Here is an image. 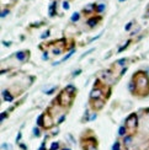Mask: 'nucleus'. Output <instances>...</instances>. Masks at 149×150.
I'll return each instance as SVG.
<instances>
[{"mask_svg": "<svg viewBox=\"0 0 149 150\" xmlns=\"http://www.w3.org/2000/svg\"><path fill=\"white\" fill-rule=\"evenodd\" d=\"M63 9H64V10H69V9H70V4H69V1L64 0V1H63Z\"/></svg>", "mask_w": 149, "mask_h": 150, "instance_id": "22", "label": "nucleus"}, {"mask_svg": "<svg viewBox=\"0 0 149 150\" xmlns=\"http://www.w3.org/2000/svg\"><path fill=\"white\" fill-rule=\"evenodd\" d=\"M3 45H4L5 47H10V46H11V42H10V41H8V42H6V41H3Z\"/></svg>", "mask_w": 149, "mask_h": 150, "instance_id": "34", "label": "nucleus"}, {"mask_svg": "<svg viewBox=\"0 0 149 150\" xmlns=\"http://www.w3.org/2000/svg\"><path fill=\"white\" fill-rule=\"evenodd\" d=\"M84 150H97V140L91 137V138L86 139V145H83Z\"/></svg>", "mask_w": 149, "mask_h": 150, "instance_id": "6", "label": "nucleus"}, {"mask_svg": "<svg viewBox=\"0 0 149 150\" xmlns=\"http://www.w3.org/2000/svg\"><path fill=\"white\" fill-rule=\"evenodd\" d=\"M49 35H51V32H49V30H47L46 32H43V33L41 35V38L45 40V38H47V37H49Z\"/></svg>", "mask_w": 149, "mask_h": 150, "instance_id": "23", "label": "nucleus"}, {"mask_svg": "<svg viewBox=\"0 0 149 150\" xmlns=\"http://www.w3.org/2000/svg\"><path fill=\"white\" fill-rule=\"evenodd\" d=\"M48 14H49V17H54L55 15H57V3H55V1L49 5Z\"/></svg>", "mask_w": 149, "mask_h": 150, "instance_id": "12", "label": "nucleus"}, {"mask_svg": "<svg viewBox=\"0 0 149 150\" xmlns=\"http://www.w3.org/2000/svg\"><path fill=\"white\" fill-rule=\"evenodd\" d=\"M17 1V0H12V3H16Z\"/></svg>", "mask_w": 149, "mask_h": 150, "instance_id": "41", "label": "nucleus"}, {"mask_svg": "<svg viewBox=\"0 0 149 150\" xmlns=\"http://www.w3.org/2000/svg\"><path fill=\"white\" fill-rule=\"evenodd\" d=\"M118 1H120V3H123V1H126V0H118Z\"/></svg>", "mask_w": 149, "mask_h": 150, "instance_id": "39", "label": "nucleus"}, {"mask_svg": "<svg viewBox=\"0 0 149 150\" xmlns=\"http://www.w3.org/2000/svg\"><path fill=\"white\" fill-rule=\"evenodd\" d=\"M121 148H120V142H116L115 144H114V146H112V150H120Z\"/></svg>", "mask_w": 149, "mask_h": 150, "instance_id": "30", "label": "nucleus"}, {"mask_svg": "<svg viewBox=\"0 0 149 150\" xmlns=\"http://www.w3.org/2000/svg\"><path fill=\"white\" fill-rule=\"evenodd\" d=\"M126 133H127V128H126L125 126L120 127V129H118V134H120V135H126Z\"/></svg>", "mask_w": 149, "mask_h": 150, "instance_id": "20", "label": "nucleus"}, {"mask_svg": "<svg viewBox=\"0 0 149 150\" xmlns=\"http://www.w3.org/2000/svg\"><path fill=\"white\" fill-rule=\"evenodd\" d=\"M129 91L132 95L138 97H145L149 95V76L144 71H137L133 74L132 81L128 85Z\"/></svg>", "mask_w": 149, "mask_h": 150, "instance_id": "1", "label": "nucleus"}, {"mask_svg": "<svg viewBox=\"0 0 149 150\" xmlns=\"http://www.w3.org/2000/svg\"><path fill=\"white\" fill-rule=\"evenodd\" d=\"M42 121H43V116L41 115L38 118H37V126H40V127H42Z\"/></svg>", "mask_w": 149, "mask_h": 150, "instance_id": "29", "label": "nucleus"}, {"mask_svg": "<svg viewBox=\"0 0 149 150\" xmlns=\"http://www.w3.org/2000/svg\"><path fill=\"white\" fill-rule=\"evenodd\" d=\"M137 126H138V116L136 113H131L126 118L125 127L129 130H133L134 128H137Z\"/></svg>", "mask_w": 149, "mask_h": 150, "instance_id": "3", "label": "nucleus"}, {"mask_svg": "<svg viewBox=\"0 0 149 150\" xmlns=\"http://www.w3.org/2000/svg\"><path fill=\"white\" fill-rule=\"evenodd\" d=\"M127 62H128L127 58H122V59H120V60H117L116 63H115V65H123L125 63H127Z\"/></svg>", "mask_w": 149, "mask_h": 150, "instance_id": "21", "label": "nucleus"}, {"mask_svg": "<svg viewBox=\"0 0 149 150\" xmlns=\"http://www.w3.org/2000/svg\"><path fill=\"white\" fill-rule=\"evenodd\" d=\"M105 100L106 98H97V100H90V106L94 111H100L105 106Z\"/></svg>", "mask_w": 149, "mask_h": 150, "instance_id": "5", "label": "nucleus"}, {"mask_svg": "<svg viewBox=\"0 0 149 150\" xmlns=\"http://www.w3.org/2000/svg\"><path fill=\"white\" fill-rule=\"evenodd\" d=\"M42 116H43L42 127L45 129H51L54 126V122H53V118H52L51 113H49V112H45V113H42Z\"/></svg>", "mask_w": 149, "mask_h": 150, "instance_id": "4", "label": "nucleus"}, {"mask_svg": "<svg viewBox=\"0 0 149 150\" xmlns=\"http://www.w3.org/2000/svg\"><path fill=\"white\" fill-rule=\"evenodd\" d=\"M63 150H70V149H68V148H64V149H63Z\"/></svg>", "mask_w": 149, "mask_h": 150, "instance_id": "40", "label": "nucleus"}, {"mask_svg": "<svg viewBox=\"0 0 149 150\" xmlns=\"http://www.w3.org/2000/svg\"><path fill=\"white\" fill-rule=\"evenodd\" d=\"M131 43H132V40H127V41H126V42L123 43V45L118 48V51H117V53H122L123 51H126V49L128 48V46L131 45Z\"/></svg>", "mask_w": 149, "mask_h": 150, "instance_id": "15", "label": "nucleus"}, {"mask_svg": "<svg viewBox=\"0 0 149 150\" xmlns=\"http://www.w3.org/2000/svg\"><path fill=\"white\" fill-rule=\"evenodd\" d=\"M55 90H57V86H53L51 90H48V91H45V93H47V95H52V93H53V92H54Z\"/></svg>", "mask_w": 149, "mask_h": 150, "instance_id": "27", "label": "nucleus"}, {"mask_svg": "<svg viewBox=\"0 0 149 150\" xmlns=\"http://www.w3.org/2000/svg\"><path fill=\"white\" fill-rule=\"evenodd\" d=\"M74 53H75V48H74V49H72V51H70L69 53H68V54L65 55V57H63V59L60 60V63H62V62H65V60H68V59H69V58L72 57V55H73Z\"/></svg>", "mask_w": 149, "mask_h": 150, "instance_id": "19", "label": "nucleus"}, {"mask_svg": "<svg viewBox=\"0 0 149 150\" xmlns=\"http://www.w3.org/2000/svg\"><path fill=\"white\" fill-rule=\"evenodd\" d=\"M102 96V91L100 87H94L90 92V100H97V98H101Z\"/></svg>", "mask_w": 149, "mask_h": 150, "instance_id": "11", "label": "nucleus"}, {"mask_svg": "<svg viewBox=\"0 0 149 150\" xmlns=\"http://www.w3.org/2000/svg\"><path fill=\"white\" fill-rule=\"evenodd\" d=\"M9 12H10L9 9H4V10L1 11V15H0V16H1V18H4L6 15H9Z\"/></svg>", "mask_w": 149, "mask_h": 150, "instance_id": "26", "label": "nucleus"}, {"mask_svg": "<svg viewBox=\"0 0 149 150\" xmlns=\"http://www.w3.org/2000/svg\"><path fill=\"white\" fill-rule=\"evenodd\" d=\"M68 93H70L72 96H75L77 95V92H78V90H77V87L74 86V85H68V86H65V89H64Z\"/></svg>", "mask_w": 149, "mask_h": 150, "instance_id": "14", "label": "nucleus"}, {"mask_svg": "<svg viewBox=\"0 0 149 150\" xmlns=\"http://www.w3.org/2000/svg\"><path fill=\"white\" fill-rule=\"evenodd\" d=\"M79 20H80V12H77V11H75V12H74V14L70 16V21H72V22H78Z\"/></svg>", "mask_w": 149, "mask_h": 150, "instance_id": "16", "label": "nucleus"}, {"mask_svg": "<svg viewBox=\"0 0 149 150\" xmlns=\"http://www.w3.org/2000/svg\"><path fill=\"white\" fill-rule=\"evenodd\" d=\"M33 134H35V135H37V137H40V135H41L40 129H38V128H35V129H33Z\"/></svg>", "mask_w": 149, "mask_h": 150, "instance_id": "33", "label": "nucleus"}, {"mask_svg": "<svg viewBox=\"0 0 149 150\" xmlns=\"http://www.w3.org/2000/svg\"><path fill=\"white\" fill-rule=\"evenodd\" d=\"M80 73H82V69H79V70H77V71H74V74H73V76H77V75H79Z\"/></svg>", "mask_w": 149, "mask_h": 150, "instance_id": "35", "label": "nucleus"}, {"mask_svg": "<svg viewBox=\"0 0 149 150\" xmlns=\"http://www.w3.org/2000/svg\"><path fill=\"white\" fill-rule=\"evenodd\" d=\"M133 23H134V21H129L127 25H126V27H125V30L126 31H129V30H131L132 28V26H133Z\"/></svg>", "mask_w": 149, "mask_h": 150, "instance_id": "25", "label": "nucleus"}, {"mask_svg": "<svg viewBox=\"0 0 149 150\" xmlns=\"http://www.w3.org/2000/svg\"><path fill=\"white\" fill-rule=\"evenodd\" d=\"M101 20H102V16L97 15V16H92V17L88 18V21H86V23H88V26H89L90 28H94L95 26H97V23L100 22Z\"/></svg>", "mask_w": 149, "mask_h": 150, "instance_id": "9", "label": "nucleus"}, {"mask_svg": "<svg viewBox=\"0 0 149 150\" xmlns=\"http://www.w3.org/2000/svg\"><path fill=\"white\" fill-rule=\"evenodd\" d=\"M95 118H96V113H95V115H92V116L90 117V121H94Z\"/></svg>", "mask_w": 149, "mask_h": 150, "instance_id": "38", "label": "nucleus"}, {"mask_svg": "<svg viewBox=\"0 0 149 150\" xmlns=\"http://www.w3.org/2000/svg\"><path fill=\"white\" fill-rule=\"evenodd\" d=\"M64 118H65V116H62V117L59 118V121H58V123H62V122H63V121H64Z\"/></svg>", "mask_w": 149, "mask_h": 150, "instance_id": "36", "label": "nucleus"}, {"mask_svg": "<svg viewBox=\"0 0 149 150\" xmlns=\"http://www.w3.org/2000/svg\"><path fill=\"white\" fill-rule=\"evenodd\" d=\"M15 57L17 60L22 62V63H26L30 59V51H18L15 53Z\"/></svg>", "mask_w": 149, "mask_h": 150, "instance_id": "7", "label": "nucleus"}, {"mask_svg": "<svg viewBox=\"0 0 149 150\" xmlns=\"http://www.w3.org/2000/svg\"><path fill=\"white\" fill-rule=\"evenodd\" d=\"M99 79L104 80L105 83H106V81H112V84H114L112 73H111V70H102V71H100V73H99Z\"/></svg>", "mask_w": 149, "mask_h": 150, "instance_id": "8", "label": "nucleus"}, {"mask_svg": "<svg viewBox=\"0 0 149 150\" xmlns=\"http://www.w3.org/2000/svg\"><path fill=\"white\" fill-rule=\"evenodd\" d=\"M74 97L75 96H72L70 93H68L65 90H63V91L59 92V95L57 96V98L54 100V102H58L62 107H64V108H69L73 105Z\"/></svg>", "mask_w": 149, "mask_h": 150, "instance_id": "2", "label": "nucleus"}, {"mask_svg": "<svg viewBox=\"0 0 149 150\" xmlns=\"http://www.w3.org/2000/svg\"><path fill=\"white\" fill-rule=\"evenodd\" d=\"M42 22H35V23H32L31 25V27H40V26H42Z\"/></svg>", "mask_w": 149, "mask_h": 150, "instance_id": "32", "label": "nucleus"}, {"mask_svg": "<svg viewBox=\"0 0 149 150\" xmlns=\"http://www.w3.org/2000/svg\"><path fill=\"white\" fill-rule=\"evenodd\" d=\"M96 5L95 3H90L85 6V8L83 9V14L85 15H89V14H94V12H96Z\"/></svg>", "mask_w": 149, "mask_h": 150, "instance_id": "10", "label": "nucleus"}, {"mask_svg": "<svg viewBox=\"0 0 149 150\" xmlns=\"http://www.w3.org/2000/svg\"><path fill=\"white\" fill-rule=\"evenodd\" d=\"M94 51H95V48H90V49H89V51H88V52H86V53H84V54L82 55V57H80V59H83L84 57H86V55H89L90 53H92V52H94Z\"/></svg>", "mask_w": 149, "mask_h": 150, "instance_id": "24", "label": "nucleus"}, {"mask_svg": "<svg viewBox=\"0 0 149 150\" xmlns=\"http://www.w3.org/2000/svg\"><path fill=\"white\" fill-rule=\"evenodd\" d=\"M58 146H59L58 143H53L52 146H51V150H57V149H58Z\"/></svg>", "mask_w": 149, "mask_h": 150, "instance_id": "31", "label": "nucleus"}, {"mask_svg": "<svg viewBox=\"0 0 149 150\" xmlns=\"http://www.w3.org/2000/svg\"><path fill=\"white\" fill-rule=\"evenodd\" d=\"M132 135H125V139H123V143H125V145H129L132 143Z\"/></svg>", "mask_w": 149, "mask_h": 150, "instance_id": "18", "label": "nucleus"}, {"mask_svg": "<svg viewBox=\"0 0 149 150\" xmlns=\"http://www.w3.org/2000/svg\"><path fill=\"white\" fill-rule=\"evenodd\" d=\"M43 59H48V54H47V52H45V54H43Z\"/></svg>", "mask_w": 149, "mask_h": 150, "instance_id": "37", "label": "nucleus"}, {"mask_svg": "<svg viewBox=\"0 0 149 150\" xmlns=\"http://www.w3.org/2000/svg\"><path fill=\"white\" fill-rule=\"evenodd\" d=\"M3 98H4V101H8V102H11L12 100H14V96L10 93L9 90H4L3 91Z\"/></svg>", "mask_w": 149, "mask_h": 150, "instance_id": "13", "label": "nucleus"}, {"mask_svg": "<svg viewBox=\"0 0 149 150\" xmlns=\"http://www.w3.org/2000/svg\"><path fill=\"white\" fill-rule=\"evenodd\" d=\"M102 33H104V32H101V33H99V35H97V36H95V37H92V38H91V40L89 41V43H91V42H94V41L99 40V38H100V37L102 36Z\"/></svg>", "mask_w": 149, "mask_h": 150, "instance_id": "28", "label": "nucleus"}, {"mask_svg": "<svg viewBox=\"0 0 149 150\" xmlns=\"http://www.w3.org/2000/svg\"><path fill=\"white\" fill-rule=\"evenodd\" d=\"M106 8V4H97L96 5V14H101V12Z\"/></svg>", "mask_w": 149, "mask_h": 150, "instance_id": "17", "label": "nucleus"}]
</instances>
